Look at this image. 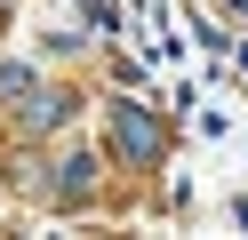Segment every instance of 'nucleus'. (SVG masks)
I'll return each instance as SVG.
<instances>
[{
	"label": "nucleus",
	"mask_w": 248,
	"mask_h": 240,
	"mask_svg": "<svg viewBox=\"0 0 248 240\" xmlns=\"http://www.w3.org/2000/svg\"><path fill=\"white\" fill-rule=\"evenodd\" d=\"M112 144L120 160H160V120L144 104H112Z\"/></svg>",
	"instance_id": "f257e3e1"
},
{
	"label": "nucleus",
	"mask_w": 248,
	"mask_h": 240,
	"mask_svg": "<svg viewBox=\"0 0 248 240\" xmlns=\"http://www.w3.org/2000/svg\"><path fill=\"white\" fill-rule=\"evenodd\" d=\"M88 184H96V160H88V152H72V160H64V176H56V192L72 200V192H88Z\"/></svg>",
	"instance_id": "f03ea898"
},
{
	"label": "nucleus",
	"mask_w": 248,
	"mask_h": 240,
	"mask_svg": "<svg viewBox=\"0 0 248 240\" xmlns=\"http://www.w3.org/2000/svg\"><path fill=\"white\" fill-rule=\"evenodd\" d=\"M32 88V72H24V64H0V96H24Z\"/></svg>",
	"instance_id": "7ed1b4c3"
}]
</instances>
